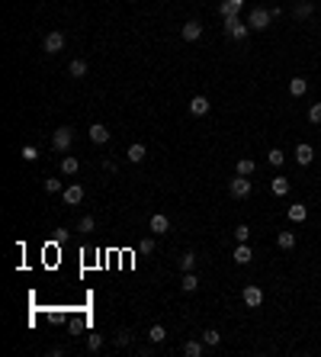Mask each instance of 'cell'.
Instances as JSON below:
<instances>
[{
    "mask_svg": "<svg viewBox=\"0 0 321 357\" xmlns=\"http://www.w3.org/2000/svg\"><path fill=\"white\" fill-rule=\"evenodd\" d=\"M254 171H257V164L250 161V158H241V161H238V174H244V177H250Z\"/></svg>",
    "mask_w": 321,
    "mask_h": 357,
    "instance_id": "484cf974",
    "label": "cell"
},
{
    "mask_svg": "<svg viewBox=\"0 0 321 357\" xmlns=\"http://www.w3.org/2000/svg\"><path fill=\"white\" fill-rule=\"evenodd\" d=\"M87 347H90V351H100V347H103V335H90V338H87Z\"/></svg>",
    "mask_w": 321,
    "mask_h": 357,
    "instance_id": "836d02e7",
    "label": "cell"
},
{
    "mask_svg": "<svg viewBox=\"0 0 321 357\" xmlns=\"http://www.w3.org/2000/svg\"><path fill=\"white\" fill-rule=\"evenodd\" d=\"M45 190H48V193H61V180L48 177V180H45Z\"/></svg>",
    "mask_w": 321,
    "mask_h": 357,
    "instance_id": "e575fe53",
    "label": "cell"
},
{
    "mask_svg": "<svg viewBox=\"0 0 321 357\" xmlns=\"http://www.w3.org/2000/svg\"><path fill=\"white\" fill-rule=\"evenodd\" d=\"M241 296H244V302L250 309H257L260 302H264V290H260V286H244V293H241Z\"/></svg>",
    "mask_w": 321,
    "mask_h": 357,
    "instance_id": "ba28073f",
    "label": "cell"
},
{
    "mask_svg": "<svg viewBox=\"0 0 321 357\" xmlns=\"http://www.w3.org/2000/svg\"><path fill=\"white\" fill-rule=\"evenodd\" d=\"M20 155H23V161H36V158H39V148H36V145H23Z\"/></svg>",
    "mask_w": 321,
    "mask_h": 357,
    "instance_id": "d6a6232c",
    "label": "cell"
},
{
    "mask_svg": "<svg viewBox=\"0 0 321 357\" xmlns=\"http://www.w3.org/2000/svg\"><path fill=\"white\" fill-rule=\"evenodd\" d=\"M225 32H228L231 39H244L247 32H250V26H247V23H241L238 16H231V20H225Z\"/></svg>",
    "mask_w": 321,
    "mask_h": 357,
    "instance_id": "5b68a950",
    "label": "cell"
},
{
    "mask_svg": "<svg viewBox=\"0 0 321 357\" xmlns=\"http://www.w3.org/2000/svg\"><path fill=\"white\" fill-rule=\"evenodd\" d=\"M289 219H292V222H305V219H308V206H302V203L289 206Z\"/></svg>",
    "mask_w": 321,
    "mask_h": 357,
    "instance_id": "44dd1931",
    "label": "cell"
},
{
    "mask_svg": "<svg viewBox=\"0 0 321 357\" xmlns=\"http://www.w3.org/2000/svg\"><path fill=\"white\" fill-rule=\"evenodd\" d=\"M93 225H97V222H93V216H84V219L77 222V232L87 235V232H93Z\"/></svg>",
    "mask_w": 321,
    "mask_h": 357,
    "instance_id": "4dcf8cb0",
    "label": "cell"
},
{
    "mask_svg": "<svg viewBox=\"0 0 321 357\" xmlns=\"http://www.w3.org/2000/svg\"><path fill=\"white\" fill-rule=\"evenodd\" d=\"M292 155H296V164H299V168H305V164H311V161H315V148H311V145H305V142H299Z\"/></svg>",
    "mask_w": 321,
    "mask_h": 357,
    "instance_id": "8992f818",
    "label": "cell"
},
{
    "mask_svg": "<svg viewBox=\"0 0 321 357\" xmlns=\"http://www.w3.org/2000/svg\"><path fill=\"white\" fill-rule=\"evenodd\" d=\"M129 344H132V332H129V328L116 332V347H129Z\"/></svg>",
    "mask_w": 321,
    "mask_h": 357,
    "instance_id": "f1b7e54d",
    "label": "cell"
},
{
    "mask_svg": "<svg viewBox=\"0 0 321 357\" xmlns=\"http://www.w3.org/2000/svg\"><path fill=\"white\" fill-rule=\"evenodd\" d=\"M250 190H254V184H250L244 174H238L235 180H228V193L235 196V199H247V196H250Z\"/></svg>",
    "mask_w": 321,
    "mask_h": 357,
    "instance_id": "7a4b0ae2",
    "label": "cell"
},
{
    "mask_svg": "<svg viewBox=\"0 0 321 357\" xmlns=\"http://www.w3.org/2000/svg\"><path fill=\"white\" fill-rule=\"evenodd\" d=\"M42 48H45V55H58V52H65V32L61 29H51L45 39H42Z\"/></svg>",
    "mask_w": 321,
    "mask_h": 357,
    "instance_id": "277c9868",
    "label": "cell"
},
{
    "mask_svg": "<svg viewBox=\"0 0 321 357\" xmlns=\"http://www.w3.org/2000/svg\"><path fill=\"white\" fill-rule=\"evenodd\" d=\"M148 229H151L154 235H164V232H170V219H167V216H164V213H158V216H151Z\"/></svg>",
    "mask_w": 321,
    "mask_h": 357,
    "instance_id": "30bf717a",
    "label": "cell"
},
{
    "mask_svg": "<svg viewBox=\"0 0 321 357\" xmlns=\"http://www.w3.org/2000/svg\"><path fill=\"white\" fill-rule=\"evenodd\" d=\"M231 4H235V7H244V0H231Z\"/></svg>",
    "mask_w": 321,
    "mask_h": 357,
    "instance_id": "74e56055",
    "label": "cell"
},
{
    "mask_svg": "<svg viewBox=\"0 0 321 357\" xmlns=\"http://www.w3.org/2000/svg\"><path fill=\"white\" fill-rule=\"evenodd\" d=\"M267 161H270V164H273V168H280V164L286 161V155L280 151V148H270V155H267Z\"/></svg>",
    "mask_w": 321,
    "mask_h": 357,
    "instance_id": "f546056e",
    "label": "cell"
},
{
    "mask_svg": "<svg viewBox=\"0 0 321 357\" xmlns=\"http://www.w3.org/2000/svg\"><path fill=\"white\" fill-rule=\"evenodd\" d=\"M87 135H90L93 145H106V142H109V129L103 126V123H93L90 129H87Z\"/></svg>",
    "mask_w": 321,
    "mask_h": 357,
    "instance_id": "52a82bcc",
    "label": "cell"
},
{
    "mask_svg": "<svg viewBox=\"0 0 321 357\" xmlns=\"http://www.w3.org/2000/svg\"><path fill=\"white\" fill-rule=\"evenodd\" d=\"M189 113H193V116H206V113H209V100H206V97H193V100H189Z\"/></svg>",
    "mask_w": 321,
    "mask_h": 357,
    "instance_id": "2e32d148",
    "label": "cell"
},
{
    "mask_svg": "<svg viewBox=\"0 0 321 357\" xmlns=\"http://www.w3.org/2000/svg\"><path fill=\"white\" fill-rule=\"evenodd\" d=\"M74 142V129L71 126H58L55 135H51V145H55V151H68Z\"/></svg>",
    "mask_w": 321,
    "mask_h": 357,
    "instance_id": "3957f363",
    "label": "cell"
},
{
    "mask_svg": "<svg viewBox=\"0 0 321 357\" xmlns=\"http://www.w3.org/2000/svg\"><path fill=\"white\" fill-rule=\"evenodd\" d=\"M61 171L68 174V177H74V174L81 171V161H77V158H71V155H68V158H61Z\"/></svg>",
    "mask_w": 321,
    "mask_h": 357,
    "instance_id": "603a6c76",
    "label": "cell"
},
{
    "mask_svg": "<svg viewBox=\"0 0 321 357\" xmlns=\"http://www.w3.org/2000/svg\"><path fill=\"white\" fill-rule=\"evenodd\" d=\"M250 245L247 241H238V248H235V264H250Z\"/></svg>",
    "mask_w": 321,
    "mask_h": 357,
    "instance_id": "5bb4252c",
    "label": "cell"
},
{
    "mask_svg": "<svg viewBox=\"0 0 321 357\" xmlns=\"http://www.w3.org/2000/svg\"><path fill=\"white\" fill-rule=\"evenodd\" d=\"M193 267H196V254H193V251H186V254H180V271H193Z\"/></svg>",
    "mask_w": 321,
    "mask_h": 357,
    "instance_id": "d4e9b609",
    "label": "cell"
},
{
    "mask_svg": "<svg viewBox=\"0 0 321 357\" xmlns=\"http://www.w3.org/2000/svg\"><path fill=\"white\" fill-rule=\"evenodd\" d=\"M145 155H148V151H145V145H142V142H135V145H129L125 158L132 161V164H142V161H145Z\"/></svg>",
    "mask_w": 321,
    "mask_h": 357,
    "instance_id": "4fadbf2b",
    "label": "cell"
},
{
    "mask_svg": "<svg viewBox=\"0 0 321 357\" xmlns=\"http://www.w3.org/2000/svg\"><path fill=\"white\" fill-rule=\"evenodd\" d=\"M138 251H142V254H151V251H154V241H151V238H142V241H138Z\"/></svg>",
    "mask_w": 321,
    "mask_h": 357,
    "instance_id": "d590c367",
    "label": "cell"
},
{
    "mask_svg": "<svg viewBox=\"0 0 321 357\" xmlns=\"http://www.w3.org/2000/svg\"><path fill=\"white\" fill-rule=\"evenodd\" d=\"M308 119H311V123H321V103H315V107L308 110Z\"/></svg>",
    "mask_w": 321,
    "mask_h": 357,
    "instance_id": "8d00e7d4",
    "label": "cell"
},
{
    "mask_svg": "<svg viewBox=\"0 0 321 357\" xmlns=\"http://www.w3.org/2000/svg\"><path fill=\"white\" fill-rule=\"evenodd\" d=\"M180 290H183V293H196V290H199V277H196L193 271H186L183 280H180Z\"/></svg>",
    "mask_w": 321,
    "mask_h": 357,
    "instance_id": "9a60e30c",
    "label": "cell"
},
{
    "mask_svg": "<svg viewBox=\"0 0 321 357\" xmlns=\"http://www.w3.org/2000/svg\"><path fill=\"white\" fill-rule=\"evenodd\" d=\"M276 20L273 16V10H267V7H254V10H250V29L254 32H264V29H270V23Z\"/></svg>",
    "mask_w": 321,
    "mask_h": 357,
    "instance_id": "6da1fadb",
    "label": "cell"
},
{
    "mask_svg": "<svg viewBox=\"0 0 321 357\" xmlns=\"http://www.w3.org/2000/svg\"><path fill=\"white\" fill-rule=\"evenodd\" d=\"M276 245H280L283 251H292V248H296V235H292V232H280V235H276Z\"/></svg>",
    "mask_w": 321,
    "mask_h": 357,
    "instance_id": "ac0fdd59",
    "label": "cell"
},
{
    "mask_svg": "<svg viewBox=\"0 0 321 357\" xmlns=\"http://www.w3.org/2000/svg\"><path fill=\"white\" fill-rule=\"evenodd\" d=\"M235 238L238 241H250V225H244V222L235 225Z\"/></svg>",
    "mask_w": 321,
    "mask_h": 357,
    "instance_id": "1f68e13d",
    "label": "cell"
},
{
    "mask_svg": "<svg viewBox=\"0 0 321 357\" xmlns=\"http://www.w3.org/2000/svg\"><path fill=\"white\" fill-rule=\"evenodd\" d=\"M180 36H183L186 42H196L199 36H203V26H199L196 20H189V23H183V29H180Z\"/></svg>",
    "mask_w": 321,
    "mask_h": 357,
    "instance_id": "8fae6325",
    "label": "cell"
},
{
    "mask_svg": "<svg viewBox=\"0 0 321 357\" xmlns=\"http://www.w3.org/2000/svg\"><path fill=\"white\" fill-rule=\"evenodd\" d=\"M241 7H235L231 0H222V7H219V13H222V20H231V16H238Z\"/></svg>",
    "mask_w": 321,
    "mask_h": 357,
    "instance_id": "cb8c5ba5",
    "label": "cell"
},
{
    "mask_svg": "<svg viewBox=\"0 0 321 357\" xmlns=\"http://www.w3.org/2000/svg\"><path fill=\"white\" fill-rule=\"evenodd\" d=\"M61 196H65V203H68V206H77V203L84 199V187L71 184V187H65V190H61Z\"/></svg>",
    "mask_w": 321,
    "mask_h": 357,
    "instance_id": "9c48e42d",
    "label": "cell"
},
{
    "mask_svg": "<svg viewBox=\"0 0 321 357\" xmlns=\"http://www.w3.org/2000/svg\"><path fill=\"white\" fill-rule=\"evenodd\" d=\"M305 90H308L305 77H292V81H289V93H292V97H305Z\"/></svg>",
    "mask_w": 321,
    "mask_h": 357,
    "instance_id": "e0dca14e",
    "label": "cell"
},
{
    "mask_svg": "<svg viewBox=\"0 0 321 357\" xmlns=\"http://www.w3.org/2000/svg\"><path fill=\"white\" fill-rule=\"evenodd\" d=\"M203 351H206V341H186L183 344V354L186 357H203Z\"/></svg>",
    "mask_w": 321,
    "mask_h": 357,
    "instance_id": "ffe728a7",
    "label": "cell"
},
{
    "mask_svg": "<svg viewBox=\"0 0 321 357\" xmlns=\"http://www.w3.org/2000/svg\"><path fill=\"white\" fill-rule=\"evenodd\" d=\"M203 341H206V344H209V347H215V344H219V341H222V335H219V332H215V328H206V332H203Z\"/></svg>",
    "mask_w": 321,
    "mask_h": 357,
    "instance_id": "4316f807",
    "label": "cell"
},
{
    "mask_svg": "<svg viewBox=\"0 0 321 357\" xmlns=\"http://www.w3.org/2000/svg\"><path fill=\"white\" fill-rule=\"evenodd\" d=\"M68 74H71V77H84V74H87V62H84V58H71Z\"/></svg>",
    "mask_w": 321,
    "mask_h": 357,
    "instance_id": "d6986e66",
    "label": "cell"
},
{
    "mask_svg": "<svg viewBox=\"0 0 321 357\" xmlns=\"http://www.w3.org/2000/svg\"><path fill=\"white\" fill-rule=\"evenodd\" d=\"M148 338H151L154 344H161L164 338H167V332H164V325H151V332H148Z\"/></svg>",
    "mask_w": 321,
    "mask_h": 357,
    "instance_id": "83f0119b",
    "label": "cell"
},
{
    "mask_svg": "<svg viewBox=\"0 0 321 357\" xmlns=\"http://www.w3.org/2000/svg\"><path fill=\"white\" fill-rule=\"evenodd\" d=\"M270 190H273L276 196H286V193H289V180H286V177H273L270 180Z\"/></svg>",
    "mask_w": 321,
    "mask_h": 357,
    "instance_id": "7402d4cb",
    "label": "cell"
},
{
    "mask_svg": "<svg viewBox=\"0 0 321 357\" xmlns=\"http://www.w3.org/2000/svg\"><path fill=\"white\" fill-rule=\"evenodd\" d=\"M311 13H315V4H311V0H299V4L292 7V16H296V20H305Z\"/></svg>",
    "mask_w": 321,
    "mask_h": 357,
    "instance_id": "7c38bea8",
    "label": "cell"
}]
</instances>
